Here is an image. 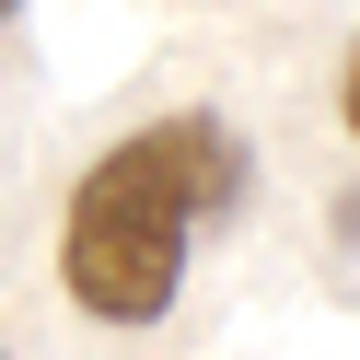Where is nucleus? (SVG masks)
Here are the masks:
<instances>
[{
  "label": "nucleus",
  "instance_id": "1",
  "mask_svg": "<svg viewBox=\"0 0 360 360\" xmlns=\"http://www.w3.org/2000/svg\"><path fill=\"white\" fill-rule=\"evenodd\" d=\"M244 186V140L233 117L186 105V117H151L128 140H105L82 163L70 210H58V290L94 326H163L174 290H186V256Z\"/></svg>",
  "mask_w": 360,
  "mask_h": 360
},
{
  "label": "nucleus",
  "instance_id": "2",
  "mask_svg": "<svg viewBox=\"0 0 360 360\" xmlns=\"http://www.w3.org/2000/svg\"><path fill=\"white\" fill-rule=\"evenodd\" d=\"M337 128L360 140V47H349V82H337Z\"/></svg>",
  "mask_w": 360,
  "mask_h": 360
},
{
  "label": "nucleus",
  "instance_id": "3",
  "mask_svg": "<svg viewBox=\"0 0 360 360\" xmlns=\"http://www.w3.org/2000/svg\"><path fill=\"white\" fill-rule=\"evenodd\" d=\"M12 12H24V0H0V24H12Z\"/></svg>",
  "mask_w": 360,
  "mask_h": 360
},
{
  "label": "nucleus",
  "instance_id": "4",
  "mask_svg": "<svg viewBox=\"0 0 360 360\" xmlns=\"http://www.w3.org/2000/svg\"><path fill=\"white\" fill-rule=\"evenodd\" d=\"M0 360H12V349H0Z\"/></svg>",
  "mask_w": 360,
  "mask_h": 360
}]
</instances>
